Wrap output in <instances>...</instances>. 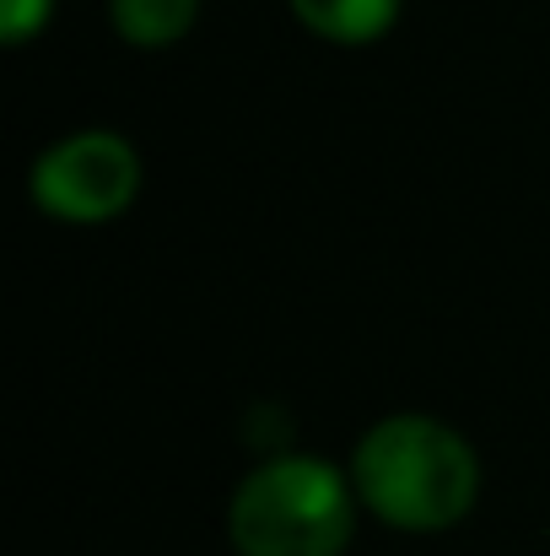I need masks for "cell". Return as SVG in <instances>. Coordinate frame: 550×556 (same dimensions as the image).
Here are the masks:
<instances>
[{
    "instance_id": "5",
    "label": "cell",
    "mask_w": 550,
    "mask_h": 556,
    "mask_svg": "<svg viewBox=\"0 0 550 556\" xmlns=\"http://www.w3.org/2000/svg\"><path fill=\"white\" fill-rule=\"evenodd\" d=\"M200 0H114V27L136 43H163L194 22Z\"/></svg>"
},
{
    "instance_id": "3",
    "label": "cell",
    "mask_w": 550,
    "mask_h": 556,
    "mask_svg": "<svg viewBox=\"0 0 550 556\" xmlns=\"http://www.w3.org/2000/svg\"><path fill=\"white\" fill-rule=\"evenodd\" d=\"M141 185V157L119 130H76L38 152L33 194L60 216H108Z\"/></svg>"
},
{
    "instance_id": "6",
    "label": "cell",
    "mask_w": 550,
    "mask_h": 556,
    "mask_svg": "<svg viewBox=\"0 0 550 556\" xmlns=\"http://www.w3.org/2000/svg\"><path fill=\"white\" fill-rule=\"evenodd\" d=\"M43 16H49V0H0V33H5V38L33 33Z\"/></svg>"
},
{
    "instance_id": "1",
    "label": "cell",
    "mask_w": 550,
    "mask_h": 556,
    "mask_svg": "<svg viewBox=\"0 0 550 556\" xmlns=\"http://www.w3.org/2000/svg\"><path fill=\"white\" fill-rule=\"evenodd\" d=\"M357 486L362 497L405 530H437L453 525L481 486L475 448L437 416L399 410L372 421L357 443Z\"/></svg>"
},
{
    "instance_id": "4",
    "label": "cell",
    "mask_w": 550,
    "mask_h": 556,
    "mask_svg": "<svg viewBox=\"0 0 550 556\" xmlns=\"http://www.w3.org/2000/svg\"><path fill=\"white\" fill-rule=\"evenodd\" d=\"M303 22H314L319 33H335V38H367L378 27L394 22L399 0H292Z\"/></svg>"
},
{
    "instance_id": "2",
    "label": "cell",
    "mask_w": 550,
    "mask_h": 556,
    "mask_svg": "<svg viewBox=\"0 0 550 556\" xmlns=\"http://www.w3.org/2000/svg\"><path fill=\"white\" fill-rule=\"evenodd\" d=\"M232 541L243 556H335L351 541V492L319 454H276L232 492Z\"/></svg>"
}]
</instances>
